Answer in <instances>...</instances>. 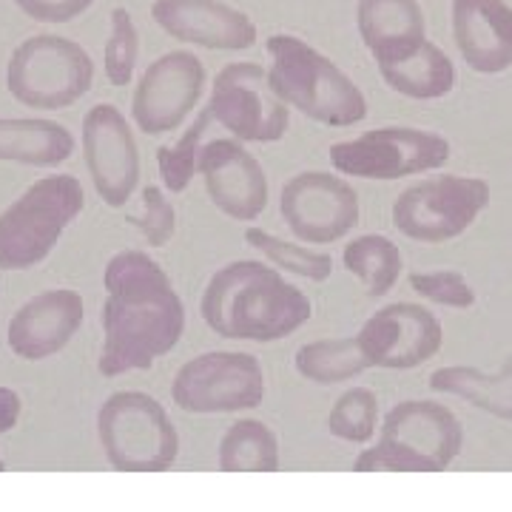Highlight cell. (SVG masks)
Here are the masks:
<instances>
[{"mask_svg": "<svg viewBox=\"0 0 512 512\" xmlns=\"http://www.w3.org/2000/svg\"><path fill=\"white\" fill-rule=\"evenodd\" d=\"M103 302V350L97 370L114 379L148 370L183 339L185 305L157 259L120 251L109 259Z\"/></svg>", "mask_w": 512, "mask_h": 512, "instance_id": "6da1fadb", "label": "cell"}, {"mask_svg": "<svg viewBox=\"0 0 512 512\" xmlns=\"http://www.w3.org/2000/svg\"><path fill=\"white\" fill-rule=\"evenodd\" d=\"M202 322L222 339L279 342L313 316L311 299L291 285L279 268L237 259L208 279L200 302Z\"/></svg>", "mask_w": 512, "mask_h": 512, "instance_id": "7a4b0ae2", "label": "cell"}, {"mask_svg": "<svg viewBox=\"0 0 512 512\" xmlns=\"http://www.w3.org/2000/svg\"><path fill=\"white\" fill-rule=\"evenodd\" d=\"M274 92L313 123L348 128L367 117L362 89L330 57L316 52L296 35L268 37Z\"/></svg>", "mask_w": 512, "mask_h": 512, "instance_id": "3957f363", "label": "cell"}, {"mask_svg": "<svg viewBox=\"0 0 512 512\" xmlns=\"http://www.w3.org/2000/svg\"><path fill=\"white\" fill-rule=\"evenodd\" d=\"M464 447V427L439 402L396 404L384 416L382 433L353 461L356 473H444Z\"/></svg>", "mask_w": 512, "mask_h": 512, "instance_id": "277c9868", "label": "cell"}, {"mask_svg": "<svg viewBox=\"0 0 512 512\" xmlns=\"http://www.w3.org/2000/svg\"><path fill=\"white\" fill-rule=\"evenodd\" d=\"M83 185L72 174L43 177L0 214V268L29 271L55 251L83 211Z\"/></svg>", "mask_w": 512, "mask_h": 512, "instance_id": "5b68a950", "label": "cell"}, {"mask_svg": "<svg viewBox=\"0 0 512 512\" xmlns=\"http://www.w3.org/2000/svg\"><path fill=\"white\" fill-rule=\"evenodd\" d=\"M97 439L117 473H163L180 456V433L165 407L140 390H120L97 413Z\"/></svg>", "mask_w": 512, "mask_h": 512, "instance_id": "8992f818", "label": "cell"}, {"mask_svg": "<svg viewBox=\"0 0 512 512\" xmlns=\"http://www.w3.org/2000/svg\"><path fill=\"white\" fill-rule=\"evenodd\" d=\"M92 83V55L69 37H26L6 63V89L29 109H69Z\"/></svg>", "mask_w": 512, "mask_h": 512, "instance_id": "52a82bcc", "label": "cell"}, {"mask_svg": "<svg viewBox=\"0 0 512 512\" xmlns=\"http://www.w3.org/2000/svg\"><path fill=\"white\" fill-rule=\"evenodd\" d=\"M490 205V183L481 177L441 174L410 185L393 202V225L407 239L439 245L461 237Z\"/></svg>", "mask_w": 512, "mask_h": 512, "instance_id": "ba28073f", "label": "cell"}, {"mask_svg": "<svg viewBox=\"0 0 512 512\" xmlns=\"http://www.w3.org/2000/svg\"><path fill=\"white\" fill-rule=\"evenodd\" d=\"M450 143L424 128L382 126L353 140L330 146V163L345 177L359 180H402L424 171H436L450 160Z\"/></svg>", "mask_w": 512, "mask_h": 512, "instance_id": "9c48e42d", "label": "cell"}, {"mask_svg": "<svg viewBox=\"0 0 512 512\" xmlns=\"http://www.w3.org/2000/svg\"><path fill=\"white\" fill-rule=\"evenodd\" d=\"M268 384L259 359L237 350H208L197 359L185 362L174 384L171 399L194 416L217 413H242L265 402Z\"/></svg>", "mask_w": 512, "mask_h": 512, "instance_id": "30bf717a", "label": "cell"}, {"mask_svg": "<svg viewBox=\"0 0 512 512\" xmlns=\"http://www.w3.org/2000/svg\"><path fill=\"white\" fill-rule=\"evenodd\" d=\"M208 111L239 143H279L291 126V106L274 92L259 63H228L217 72Z\"/></svg>", "mask_w": 512, "mask_h": 512, "instance_id": "8fae6325", "label": "cell"}, {"mask_svg": "<svg viewBox=\"0 0 512 512\" xmlns=\"http://www.w3.org/2000/svg\"><path fill=\"white\" fill-rule=\"evenodd\" d=\"M279 214L296 239L308 245H330L359 225V194L345 177L302 171L282 188Z\"/></svg>", "mask_w": 512, "mask_h": 512, "instance_id": "7c38bea8", "label": "cell"}, {"mask_svg": "<svg viewBox=\"0 0 512 512\" xmlns=\"http://www.w3.org/2000/svg\"><path fill=\"white\" fill-rule=\"evenodd\" d=\"M205 92V66L191 52H168L148 66L134 97L131 117L148 137H163L183 126Z\"/></svg>", "mask_w": 512, "mask_h": 512, "instance_id": "4fadbf2b", "label": "cell"}, {"mask_svg": "<svg viewBox=\"0 0 512 512\" xmlns=\"http://www.w3.org/2000/svg\"><path fill=\"white\" fill-rule=\"evenodd\" d=\"M83 160L97 197L109 208H123L140 183V148L123 111L97 103L83 117Z\"/></svg>", "mask_w": 512, "mask_h": 512, "instance_id": "5bb4252c", "label": "cell"}, {"mask_svg": "<svg viewBox=\"0 0 512 512\" xmlns=\"http://www.w3.org/2000/svg\"><path fill=\"white\" fill-rule=\"evenodd\" d=\"M367 365L410 370L430 362L444 345L439 316L413 302H393L367 319L356 333Z\"/></svg>", "mask_w": 512, "mask_h": 512, "instance_id": "9a60e30c", "label": "cell"}, {"mask_svg": "<svg viewBox=\"0 0 512 512\" xmlns=\"http://www.w3.org/2000/svg\"><path fill=\"white\" fill-rule=\"evenodd\" d=\"M200 177L208 200L225 217L237 222H254L268 205L265 168L239 140H208L202 148Z\"/></svg>", "mask_w": 512, "mask_h": 512, "instance_id": "2e32d148", "label": "cell"}, {"mask_svg": "<svg viewBox=\"0 0 512 512\" xmlns=\"http://www.w3.org/2000/svg\"><path fill=\"white\" fill-rule=\"evenodd\" d=\"M151 18L168 37L214 52H242L259 37L254 20L220 0H154Z\"/></svg>", "mask_w": 512, "mask_h": 512, "instance_id": "e0dca14e", "label": "cell"}, {"mask_svg": "<svg viewBox=\"0 0 512 512\" xmlns=\"http://www.w3.org/2000/svg\"><path fill=\"white\" fill-rule=\"evenodd\" d=\"M83 296L69 288H55L32 296L9 319L6 342L15 356L26 362H43L72 342L83 325Z\"/></svg>", "mask_w": 512, "mask_h": 512, "instance_id": "ac0fdd59", "label": "cell"}, {"mask_svg": "<svg viewBox=\"0 0 512 512\" xmlns=\"http://www.w3.org/2000/svg\"><path fill=\"white\" fill-rule=\"evenodd\" d=\"M458 55L478 74L512 66V9L504 0H453Z\"/></svg>", "mask_w": 512, "mask_h": 512, "instance_id": "d6986e66", "label": "cell"}, {"mask_svg": "<svg viewBox=\"0 0 512 512\" xmlns=\"http://www.w3.org/2000/svg\"><path fill=\"white\" fill-rule=\"evenodd\" d=\"M356 26L376 63L404 55L427 40L419 0H359Z\"/></svg>", "mask_w": 512, "mask_h": 512, "instance_id": "ffe728a7", "label": "cell"}, {"mask_svg": "<svg viewBox=\"0 0 512 512\" xmlns=\"http://www.w3.org/2000/svg\"><path fill=\"white\" fill-rule=\"evenodd\" d=\"M382 80L410 100H439L456 89V66L436 43L421 40L416 49L376 63Z\"/></svg>", "mask_w": 512, "mask_h": 512, "instance_id": "44dd1931", "label": "cell"}, {"mask_svg": "<svg viewBox=\"0 0 512 512\" xmlns=\"http://www.w3.org/2000/svg\"><path fill=\"white\" fill-rule=\"evenodd\" d=\"M74 154L72 131L52 120H3L0 117V160L20 165H52L66 163Z\"/></svg>", "mask_w": 512, "mask_h": 512, "instance_id": "7402d4cb", "label": "cell"}, {"mask_svg": "<svg viewBox=\"0 0 512 512\" xmlns=\"http://www.w3.org/2000/svg\"><path fill=\"white\" fill-rule=\"evenodd\" d=\"M430 387L444 396H458L495 419L512 421V370L484 373L478 367H439L430 376Z\"/></svg>", "mask_w": 512, "mask_h": 512, "instance_id": "603a6c76", "label": "cell"}, {"mask_svg": "<svg viewBox=\"0 0 512 512\" xmlns=\"http://www.w3.org/2000/svg\"><path fill=\"white\" fill-rule=\"evenodd\" d=\"M222 473H276L279 470V439L256 419L234 421L220 441Z\"/></svg>", "mask_w": 512, "mask_h": 512, "instance_id": "cb8c5ba5", "label": "cell"}, {"mask_svg": "<svg viewBox=\"0 0 512 512\" xmlns=\"http://www.w3.org/2000/svg\"><path fill=\"white\" fill-rule=\"evenodd\" d=\"M296 373L313 384H339L362 376L367 365L365 353L359 348L356 336L342 339H316L296 350L293 356Z\"/></svg>", "mask_w": 512, "mask_h": 512, "instance_id": "d4e9b609", "label": "cell"}, {"mask_svg": "<svg viewBox=\"0 0 512 512\" xmlns=\"http://www.w3.org/2000/svg\"><path fill=\"white\" fill-rule=\"evenodd\" d=\"M342 262L365 285L367 296H384L393 291L404 268L399 245L382 234H365L353 239L350 245H345Z\"/></svg>", "mask_w": 512, "mask_h": 512, "instance_id": "484cf974", "label": "cell"}, {"mask_svg": "<svg viewBox=\"0 0 512 512\" xmlns=\"http://www.w3.org/2000/svg\"><path fill=\"white\" fill-rule=\"evenodd\" d=\"M214 123H217L214 114L205 106L197 114V120L185 128V134L174 146L157 148L160 177H163V185L171 194H183L185 188L191 185V180H194V174H200L202 148L208 143V134H211Z\"/></svg>", "mask_w": 512, "mask_h": 512, "instance_id": "4316f807", "label": "cell"}, {"mask_svg": "<svg viewBox=\"0 0 512 512\" xmlns=\"http://www.w3.org/2000/svg\"><path fill=\"white\" fill-rule=\"evenodd\" d=\"M245 242L265 256L274 268L285 271V274L302 276V279H311V282H325L333 274V256L285 242V239L274 237L271 231L248 228L245 231Z\"/></svg>", "mask_w": 512, "mask_h": 512, "instance_id": "83f0119b", "label": "cell"}, {"mask_svg": "<svg viewBox=\"0 0 512 512\" xmlns=\"http://www.w3.org/2000/svg\"><path fill=\"white\" fill-rule=\"evenodd\" d=\"M379 427V399L370 387H350L342 393L328 416L330 436L350 441V444H367L376 436Z\"/></svg>", "mask_w": 512, "mask_h": 512, "instance_id": "f1b7e54d", "label": "cell"}, {"mask_svg": "<svg viewBox=\"0 0 512 512\" xmlns=\"http://www.w3.org/2000/svg\"><path fill=\"white\" fill-rule=\"evenodd\" d=\"M137 55H140L137 26L126 9L117 6L111 12V35L106 40V52H103V69H106L111 86L123 89L131 83L134 69H137Z\"/></svg>", "mask_w": 512, "mask_h": 512, "instance_id": "f546056e", "label": "cell"}, {"mask_svg": "<svg viewBox=\"0 0 512 512\" xmlns=\"http://www.w3.org/2000/svg\"><path fill=\"white\" fill-rule=\"evenodd\" d=\"M410 288L419 293L421 299L441 305V308H456L467 311L476 305V291L467 282V276L458 271H430V274L410 276Z\"/></svg>", "mask_w": 512, "mask_h": 512, "instance_id": "4dcf8cb0", "label": "cell"}, {"mask_svg": "<svg viewBox=\"0 0 512 512\" xmlns=\"http://www.w3.org/2000/svg\"><path fill=\"white\" fill-rule=\"evenodd\" d=\"M128 222H134L140 228V234L146 237L151 248H163L177 231V211H174L171 200L165 197L163 188L148 185L143 191V214L131 217Z\"/></svg>", "mask_w": 512, "mask_h": 512, "instance_id": "1f68e13d", "label": "cell"}, {"mask_svg": "<svg viewBox=\"0 0 512 512\" xmlns=\"http://www.w3.org/2000/svg\"><path fill=\"white\" fill-rule=\"evenodd\" d=\"M26 18L40 23H69L80 18L94 0H15Z\"/></svg>", "mask_w": 512, "mask_h": 512, "instance_id": "d6a6232c", "label": "cell"}, {"mask_svg": "<svg viewBox=\"0 0 512 512\" xmlns=\"http://www.w3.org/2000/svg\"><path fill=\"white\" fill-rule=\"evenodd\" d=\"M20 410H23V404H20L18 393L12 387H0V436L18 424Z\"/></svg>", "mask_w": 512, "mask_h": 512, "instance_id": "836d02e7", "label": "cell"}, {"mask_svg": "<svg viewBox=\"0 0 512 512\" xmlns=\"http://www.w3.org/2000/svg\"><path fill=\"white\" fill-rule=\"evenodd\" d=\"M0 473H3V461H0Z\"/></svg>", "mask_w": 512, "mask_h": 512, "instance_id": "e575fe53", "label": "cell"}]
</instances>
